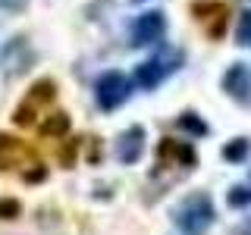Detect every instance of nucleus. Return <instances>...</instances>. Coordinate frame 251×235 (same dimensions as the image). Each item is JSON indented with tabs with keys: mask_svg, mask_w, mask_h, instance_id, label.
<instances>
[{
	"mask_svg": "<svg viewBox=\"0 0 251 235\" xmlns=\"http://www.w3.org/2000/svg\"><path fill=\"white\" fill-rule=\"evenodd\" d=\"M173 223L182 235H207L217 223V210L207 191H192L173 207Z\"/></svg>",
	"mask_w": 251,
	"mask_h": 235,
	"instance_id": "nucleus-1",
	"label": "nucleus"
},
{
	"mask_svg": "<svg viewBox=\"0 0 251 235\" xmlns=\"http://www.w3.org/2000/svg\"><path fill=\"white\" fill-rule=\"evenodd\" d=\"M179 66H182V50H179V47H160L151 60H145L135 69V82L145 91H154L157 85H160L163 78H170Z\"/></svg>",
	"mask_w": 251,
	"mask_h": 235,
	"instance_id": "nucleus-2",
	"label": "nucleus"
},
{
	"mask_svg": "<svg viewBox=\"0 0 251 235\" xmlns=\"http://www.w3.org/2000/svg\"><path fill=\"white\" fill-rule=\"evenodd\" d=\"M53 100H57V82H53V78H38V82L28 88L25 100L16 107L13 122H16V125H22V129H25V125H35L38 110H50Z\"/></svg>",
	"mask_w": 251,
	"mask_h": 235,
	"instance_id": "nucleus-3",
	"label": "nucleus"
},
{
	"mask_svg": "<svg viewBox=\"0 0 251 235\" xmlns=\"http://www.w3.org/2000/svg\"><path fill=\"white\" fill-rule=\"evenodd\" d=\"M94 97H98V107L100 110H120L126 100L132 97V82L126 78L123 72H116V69H110L98 78V85H94Z\"/></svg>",
	"mask_w": 251,
	"mask_h": 235,
	"instance_id": "nucleus-4",
	"label": "nucleus"
},
{
	"mask_svg": "<svg viewBox=\"0 0 251 235\" xmlns=\"http://www.w3.org/2000/svg\"><path fill=\"white\" fill-rule=\"evenodd\" d=\"M192 13H195V19L201 22L204 35H207L210 41H220V38L226 35V25H229V6H226L223 0H195Z\"/></svg>",
	"mask_w": 251,
	"mask_h": 235,
	"instance_id": "nucleus-5",
	"label": "nucleus"
},
{
	"mask_svg": "<svg viewBox=\"0 0 251 235\" xmlns=\"http://www.w3.org/2000/svg\"><path fill=\"white\" fill-rule=\"evenodd\" d=\"M35 163H41L38 154H35V147H28L25 141H19L13 135H0V169L3 172L19 169V166L25 172L28 166H35Z\"/></svg>",
	"mask_w": 251,
	"mask_h": 235,
	"instance_id": "nucleus-6",
	"label": "nucleus"
},
{
	"mask_svg": "<svg viewBox=\"0 0 251 235\" xmlns=\"http://www.w3.org/2000/svg\"><path fill=\"white\" fill-rule=\"evenodd\" d=\"M163 35H167V16L160 10H151V13H141L132 25V44L135 47H151V44H160Z\"/></svg>",
	"mask_w": 251,
	"mask_h": 235,
	"instance_id": "nucleus-7",
	"label": "nucleus"
},
{
	"mask_svg": "<svg viewBox=\"0 0 251 235\" xmlns=\"http://www.w3.org/2000/svg\"><path fill=\"white\" fill-rule=\"evenodd\" d=\"M220 85H223V91L235 104L251 107V66L248 63H232L223 72V78H220Z\"/></svg>",
	"mask_w": 251,
	"mask_h": 235,
	"instance_id": "nucleus-8",
	"label": "nucleus"
},
{
	"mask_svg": "<svg viewBox=\"0 0 251 235\" xmlns=\"http://www.w3.org/2000/svg\"><path fill=\"white\" fill-rule=\"evenodd\" d=\"M157 163H160V166H185V169H192L195 163H198V154H195V147L185 144V141L163 138L160 144H157Z\"/></svg>",
	"mask_w": 251,
	"mask_h": 235,
	"instance_id": "nucleus-9",
	"label": "nucleus"
},
{
	"mask_svg": "<svg viewBox=\"0 0 251 235\" xmlns=\"http://www.w3.org/2000/svg\"><path fill=\"white\" fill-rule=\"evenodd\" d=\"M141 154H145V129L141 125H132V129H126L120 141H116V160L126 163V166H132V163L141 160Z\"/></svg>",
	"mask_w": 251,
	"mask_h": 235,
	"instance_id": "nucleus-10",
	"label": "nucleus"
},
{
	"mask_svg": "<svg viewBox=\"0 0 251 235\" xmlns=\"http://www.w3.org/2000/svg\"><path fill=\"white\" fill-rule=\"evenodd\" d=\"M0 63H3V69L10 75L25 72L28 63H31V50H28V41H25V38H13V41L3 47V53H0Z\"/></svg>",
	"mask_w": 251,
	"mask_h": 235,
	"instance_id": "nucleus-11",
	"label": "nucleus"
},
{
	"mask_svg": "<svg viewBox=\"0 0 251 235\" xmlns=\"http://www.w3.org/2000/svg\"><path fill=\"white\" fill-rule=\"evenodd\" d=\"M176 129H182L185 135H192V138H204L210 132V125L204 122L195 110H182V113L176 116Z\"/></svg>",
	"mask_w": 251,
	"mask_h": 235,
	"instance_id": "nucleus-12",
	"label": "nucleus"
},
{
	"mask_svg": "<svg viewBox=\"0 0 251 235\" xmlns=\"http://www.w3.org/2000/svg\"><path fill=\"white\" fill-rule=\"evenodd\" d=\"M69 132V116L63 113V110H57V113H50L47 119L41 122V135L44 138H60Z\"/></svg>",
	"mask_w": 251,
	"mask_h": 235,
	"instance_id": "nucleus-13",
	"label": "nucleus"
},
{
	"mask_svg": "<svg viewBox=\"0 0 251 235\" xmlns=\"http://www.w3.org/2000/svg\"><path fill=\"white\" fill-rule=\"evenodd\" d=\"M248 154H251V138H232V141H226V147H223L226 163H245Z\"/></svg>",
	"mask_w": 251,
	"mask_h": 235,
	"instance_id": "nucleus-14",
	"label": "nucleus"
},
{
	"mask_svg": "<svg viewBox=\"0 0 251 235\" xmlns=\"http://www.w3.org/2000/svg\"><path fill=\"white\" fill-rule=\"evenodd\" d=\"M226 204L235 207V210L251 207V185H232L229 191H226Z\"/></svg>",
	"mask_w": 251,
	"mask_h": 235,
	"instance_id": "nucleus-15",
	"label": "nucleus"
},
{
	"mask_svg": "<svg viewBox=\"0 0 251 235\" xmlns=\"http://www.w3.org/2000/svg\"><path fill=\"white\" fill-rule=\"evenodd\" d=\"M235 44L239 47H251V10L239 16V28H235Z\"/></svg>",
	"mask_w": 251,
	"mask_h": 235,
	"instance_id": "nucleus-16",
	"label": "nucleus"
},
{
	"mask_svg": "<svg viewBox=\"0 0 251 235\" xmlns=\"http://www.w3.org/2000/svg\"><path fill=\"white\" fill-rule=\"evenodd\" d=\"M19 213H22L19 201H13V198H0V219H16Z\"/></svg>",
	"mask_w": 251,
	"mask_h": 235,
	"instance_id": "nucleus-17",
	"label": "nucleus"
},
{
	"mask_svg": "<svg viewBox=\"0 0 251 235\" xmlns=\"http://www.w3.org/2000/svg\"><path fill=\"white\" fill-rule=\"evenodd\" d=\"M78 144H82V141H75V138H73V141H69L66 147H63V154H60V163H63L66 169H69V166H75V154H78Z\"/></svg>",
	"mask_w": 251,
	"mask_h": 235,
	"instance_id": "nucleus-18",
	"label": "nucleus"
},
{
	"mask_svg": "<svg viewBox=\"0 0 251 235\" xmlns=\"http://www.w3.org/2000/svg\"><path fill=\"white\" fill-rule=\"evenodd\" d=\"M16 6H22V0H0V10H16Z\"/></svg>",
	"mask_w": 251,
	"mask_h": 235,
	"instance_id": "nucleus-19",
	"label": "nucleus"
},
{
	"mask_svg": "<svg viewBox=\"0 0 251 235\" xmlns=\"http://www.w3.org/2000/svg\"><path fill=\"white\" fill-rule=\"evenodd\" d=\"M135 3H145V0H135Z\"/></svg>",
	"mask_w": 251,
	"mask_h": 235,
	"instance_id": "nucleus-20",
	"label": "nucleus"
}]
</instances>
